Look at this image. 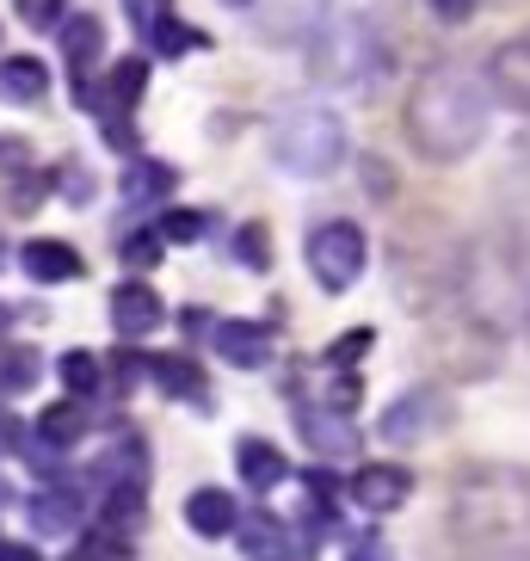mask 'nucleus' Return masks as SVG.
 <instances>
[{"instance_id":"nucleus-1","label":"nucleus","mask_w":530,"mask_h":561,"mask_svg":"<svg viewBox=\"0 0 530 561\" xmlns=\"http://www.w3.org/2000/svg\"><path fill=\"white\" fill-rule=\"evenodd\" d=\"M487 117H494V105H487V93H481V81L469 68L431 62L414 81V100H407V142L419 149V161L450 167L481 149Z\"/></svg>"},{"instance_id":"nucleus-2","label":"nucleus","mask_w":530,"mask_h":561,"mask_svg":"<svg viewBox=\"0 0 530 561\" xmlns=\"http://www.w3.org/2000/svg\"><path fill=\"white\" fill-rule=\"evenodd\" d=\"M450 525L463 543H506L530 525V481L525 476H499V469H481L457 488L450 500Z\"/></svg>"},{"instance_id":"nucleus-3","label":"nucleus","mask_w":530,"mask_h":561,"mask_svg":"<svg viewBox=\"0 0 530 561\" xmlns=\"http://www.w3.org/2000/svg\"><path fill=\"white\" fill-rule=\"evenodd\" d=\"M272 161L297 180H327L346 161V124L327 105H297L272 124Z\"/></svg>"},{"instance_id":"nucleus-4","label":"nucleus","mask_w":530,"mask_h":561,"mask_svg":"<svg viewBox=\"0 0 530 561\" xmlns=\"http://www.w3.org/2000/svg\"><path fill=\"white\" fill-rule=\"evenodd\" d=\"M309 75L321 87H358L377 75V37L358 19H327L309 32Z\"/></svg>"},{"instance_id":"nucleus-5","label":"nucleus","mask_w":530,"mask_h":561,"mask_svg":"<svg viewBox=\"0 0 530 561\" xmlns=\"http://www.w3.org/2000/svg\"><path fill=\"white\" fill-rule=\"evenodd\" d=\"M365 260H370V241L358 222H346V216H333V222H321L315 234H309V272H315L321 290H352V284L365 278Z\"/></svg>"},{"instance_id":"nucleus-6","label":"nucleus","mask_w":530,"mask_h":561,"mask_svg":"<svg viewBox=\"0 0 530 561\" xmlns=\"http://www.w3.org/2000/svg\"><path fill=\"white\" fill-rule=\"evenodd\" d=\"M445 426H450L445 389H407L395 408L382 413V438L389 445H419V438H431V432H445Z\"/></svg>"},{"instance_id":"nucleus-7","label":"nucleus","mask_w":530,"mask_h":561,"mask_svg":"<svg viewBox=\"0 0 530 561\" xmlns=\"http://www.w3.org/2000/svg\"><path fill=\"white\" fill-rule=\"evenodd\" d=\"M346 494L358 500L365 512H401L407 500H414V476H407L401 462H365V469L352 476Z\"/></svg>"},{"instance_id":"nucleus-8","label":"nucleus","mask_w":530,"mask_h":561,"mask_svg":"<svg viewBox=\"0 0 530 561\" xmlns=\"http://www.w3.org/2000/svg\"><path fill=\"white\" fill-rule=\"evenodd\" d=\"M234 530H241V556L247 561H309V543L284 518H272V512H253L247 525H234Z\"/></svg>"},{"instance_id":"nucleus-9","label":"nucleus","mask_w":530,"mask_h":561,"mask_svg":"<svg viewBox=\"0 0 530 561\" xmlns=\"http://www.w3.org/2000/svg\"><path fill=\"white\" fill-rule=\"evenodd\" d=\"M487 87H494V100H506L512 112L530 117V37L499 44L494 62H487Z\"/></svg>"},{"instance_id":"nucleus-10","label":"nucleus","mask_w":530,"mask_h":561,"mask_svg":"<svg viewBox=\"0 0 530 561\" xmlns=\"http://www.w3.org/2000/svg\"><path fill=\"white\" fill-rule=\"evenodd\" d=\"M253 7H260V25L272 44H302L327 13V0H253Z\"/></svg>"},{"instance_id":"nucleus-11","label":"nucleus","mask_w":530,"mask_h":561,"mask_svg":"<svg viewBox=\"0 0 530 561\" xmlns=\"http://www.w3.org/2000/svg\"><path fill=\"white\" fill-rule=\"evenodd\" d=\"M161 297H154L142 278H130V284H117L112 290V328L124 333V340H142V333H154L161 328Z\"/></svg>"},{"instance_id":"nucleus-12","label":"nucleus","mask_w":530,"mask_h":561,"mask_svg":"<svg viewBox=\"0 0 530 561\" xmlns=\"http://www.w3.org/2000/svg\"><path fill=\"white\" fill-rule=\"evenodd\" d=\"M210 346L222 352L234 370H260V364L272 358V333H265L260 321H216Z\"/></svg>"},{"instance_id":"nucleus-13","label":"nucleus","mask_w":530,"mask_h":561,"mask_svg":"<svg viewBox=\"0 0 530 561\" xmlns=\"http://www.w3.org/2000/svg\"><path fill=\"white\" fill-rule=\"evenodd\" d=\"M19 265H25L37 284H68V278H81V253L68 248V241H50V234L25 241V248H19Z\"/></svg>"},{"instance_id":"nucleus-14","label":"nucleus","mask_w":530,"mask_h":561,"mask_svg":"<svg viewBox=\"0 0 530 561\" xmlns=\"http://www.w3.org/2000/svg\"><path fill=\"white\" fill-rule=\"evenodd\" d=\"M185 525L216 543V537H229V530L241 525V506H234V494H222V488H198V494L185 500Z\"/></svg>"},{"instance_id":"nucleus-15","label":"nucleus","mask_w":530,"mask_h":561,"mask_svg":"<svg viewBox=\"0 0 530 561\" xmlns=\"http://www.w3.org/2000/svg\"><path fill=\"white\" fill-rule=\"evenodd\" d=\"M234 462H241V481H247L253 494H272V488L290 476L284 450H278V445H265V438H241V445H234Z\"/></svg>"},{"instance_id":"nucleus-16","label":"nucleus","mask_w":530,"mask_h":561,"mask_svg":"<svg viewBox=\"0 0 530 561\" xmlns=\"http://www.w3.org/2000/svg\"><path fill=\"white\" fill-rule=\"evenodd\" d=\"M0 93L13 105H44L50 100V68L37 62V56H7L0 62Z\"/></svg>"},{"instance_id":"nucleus-17","label":"nucleus","mask_w":530,"mask_h":561,"mask_svg":"<svg viewBox=\"0 0 530 561\" xmlns=\"http://www.w3.org/2000/svg\"><path fill=\"white\" fill-rule=\"evenodd\" d=\"M154 370V382H161V396H173V401H192V408H204L210 401V382H204V364H192V358H154L149 364Z\"/></svg>"},{"instance_id":"nucleus-18","label":"nucleus","mask_w":530,"mask_h":561,"mask_svg":"<svg viewBox=\"0 0 530 561\" xmlns=\"http://www.w3.org/2000/svg\"><path fill=\"white\" fill-rule=\"evenodd\" d=\"M100 50H105V25L100 19H62V56H68V68L74 75H87V68L100 62Z\"/></svg>"},{"instance_id":"nucleus-19","label":"nucleus","mask_w":530,"mask_h":561,"mask_svg":"<svg viewBox=\"0 0 530 561\" xmlns=\"http://www.w3.org/2000/svg\"><path fill=\"white\" fill-rule=\"evenodd\" d=\"M173 185H180V167H166V161H130V173H124V198H130V204H161Z\"/></svg>"},{"instance_id":"nucleus-20","label":"nucleus","mask_w":530,"mask_h":561,"mask_svg":"<svg viewBox=\"0 0 530 561\" xmlns=\"http://www.w3.org/2000/svg\"><path fill=\"white\" fill-rule=\"evenodd\" d=\"M302 432H309V445H321L327 457H339V450L358 445L352 420H339V413H309V408H302Z\"/></svg>"},{"instance_id":"nucleus-21","label":"nucleus","mask_w":530,"mask_h":561,"mask_svg":"<svg viewBox=\"0 0 530 561\" xmlns=\"http://www.w3.org/2000/svg\"><path fill=\"white\" fill-rule=\"evenodd\" d=\"M32 525H37V530H74V525H81V500L68 494V488L37 494V500H32Z\"/></svg>"},{"instance_id":"nucleus-22","label":"nucleus","mask_w":530,"mask_h":561,"mask_svg":"<svg viewBox=\"0 0 530 561\" xmlns=\"http://www.w3.org/2000/svg\"><path fill=\"white\" fill-rule=\"evenodd\" d=\"M81 432H87V420H81V408H74V401H56V408H44V420H37V438H44V445H56V450L81 445Z\"/></svg>"},{"instance_id":"nucleus-23","label":"nucleus","mask_w":530,"mask_h":561,"mask_svg":"<svg viewBox=\"0 0 530 561\" xmlns=\"http://www.w3.org/2000/svg\"><path fill=\"white\" fill-rule=\"evenodd\" d=\"M56 370H62L68 396H93V389H100V358H93V352H62Z\"/></svg>"},{"instance_id":"nucleus-24","label":"nucleus","mask_w":530,"mask_h":561,"mask_svg":"<svg viewBox=\"0 0 530 561\" xmlns=\"http://www.w3.org/2000/svg\"><path fill=\"white\" fill-rule=\"evenodd\" d=\"M149 44H154V50H161V56H185V50H204V37L192 32V25H180V19H173V13H166L161 25H154V32H149Z\"/></svg>"},{"instance_id":"nucleus-25","label":"nucleus","mask_w":530,"mask_h":561,"mask_svg":"<svg viewBox=\"0 0 530 561\" xmlns=\"http://www.w3.org/2000/svg\"><path fill=\"white\" fill-rule=\"evenodd\" d=\"M234 260L247 265V272H265V265H272V234H265V222H247V229L234 234Z\"/></svg>"},{"instance_id":"nucleus-26","label":"nucleus","mask_w":530,"mask_h":561,"mask_svg":"<svg viewBox=\"0 0 530 561\" xmlns=\"http://www.w3.org/2000/svg\"><path fill=\"white\" fill-rule=\"evenodd\" d=\"M142 81H149V68H142V62H117V68H112V81H105V93L117 100V112H130V105H136Z\"/></svg>"},{"instance_id":"nucleus-27","label":"nucleus","mask_w":530,"mask_h":561,"mask_svg":"<svg viewBox=\"0 0 530 561\" xmlns=\"http://www.w3.org/2000/svg\"><path fill=\"white\" fill-rule=\"evenodd\" d=\"M32 382H37V352H7V364H0V389L19 396V389H32Z\"/></svg>"},{"instance_id":"nucleus-28","label":"nucleus","mask_w":530,"mask_h":561,"mask_svg":"<svg viewBox=\"0 0 530 561\" xmlns=\"http://www.w3.org/2000/svg\"><path fill=\"white\" fill-rule=\"evenodd\" d=\"M68 13V0H19V19L32 25V32H56Z\"/></svg>"},{"instance_id":"nucleus-29","label":"nucleus","mask_w":530,"mask_h":561,"mask_svg":"<svg viewBox=\"0 0 530 561\" xmlns=\"http://www.w3.org/2000/svg\"><path fill=\"white\" fill-rule=\"evenodd\" d=\"M370 346H377V333H370V328H352V333H339V340H333L327 364H358V358H370Z\"/></svg>"},{"instance_id":"nucleus-30","label":"nucleus","mask_w":530,"mask_h":561,"mask_svg":"<svg viewBox=\"0 0 530 561\" xmlns=\"http://www.w3.org/2000/svg\"><path fill=\"white\" fill-rule=\"evenodd\" d=\"M204 229H210V216H198V210H173V216H166V229H161V241H198Z\"/></svg>"},{"instance_id":"nucleus-31","label":"nucleus","mask_w":530,"mask_h":561,"mask_svg":"<svg viewBox=\"0 0 530 561\" xmlns=\"http://www.w3.org/2000/svg\"><path fill=\"white\" fill-rule=\"evenodd\" d=\"M124 260H130L136 272H149V265L161 260V234H149V229H136L130 241H124Z\"/></svg>"},{"instance_id":"nucleus-32","label":"nucleus","mask_w":530,"mask_h":561,"mask_svg":"<svg viewBox=\"0 0 530 561\" xmlns=\"http://www.w3.org/2000/svg\"><path fill=\"white\" fill-rule=\"evenodd\" d=\"M124 13H130V25H136V32L149 37L154 25H161L166 13H173V7H166V0H124Z\"/></svg>"},{"instance_id":"nucleus-33","label":"nucleus","mask_w":530,"mask_h":561,"mask_svg":"<svg viewBox=\"0 0 530 561\" xmlns=\"http://www.w3.org/2000/svg\"><path fill=\"white\" fill-rule=\"evenodd\" d=\"M56 185H62V192H74L68 204H87V198H93V173H87L81 161H62V173H56Z\"/></svg>"},{"instance_id":"nucleus-34","label":"nucleus","mask_w":530,"mask_h":561,"mask_svg":"<svg viewBox=\"0 0 530 561\" xmlns=\"http://www.w3.org/2000/svg\"><path fill=\"white\" fill-rule=\"evenodd\" d=\"M37 204H44V185H37V180H19V185H7V210L32 216Z\"/></svg>"},{"instance_id":"nucleus-35","label":"nucleus","mask_w":530,"mask_h":561,"mask_svg":"<svg viewBox=\"0 0 530 561\" xmlns=\"http://www.w3.org/2000/svg\"><path fill=\"white\" fill-rule=\"evenodd\" d=\"M431 13L445 19V25H463V19L475 13V0H431Z\"/></svg>"},{"instance_id":"nucleus-36","label":"nucleus","mask_w":530,"mask_h":561,"mask_svg":"<svg viewBox=\"0 0 530 561\" xmlns=\"http://www.w3.org/2000/svg\"><path fill=\"white\" fill-rule=\"evenodd\" d=\"M346 561H389V549H382V537H358L346 549Z\"/></svg>"},{"instance_id":"nucleus-37","label":"nucleus","mask_w":530,"mask_h":561,"mask_svg":"<svg viewBox=\"0 0 530 561\" xmlns=\"http://www.w3.org/2000/svg\"><path fill=\"white\" fill-rule=\"evenodd\" d=\"M25 445V426H19L13 413H0V450H19Z\"/></svg>"},{"instance_id":"nucleus-38","label":"nucleus","mask_w":530,"mask_h":561,"mask_svg":"<svg viewBox=\"0 0 530 561\" xmlns=\"http://www.w3.org/2000/svg\"><path fill=\"white\" fill-rule=\"evenodd\" d=\"M365 173H370V185H377V198L395 192V180H389V167H382V161H365Z\"/></svg>"},{"instance_id":"nucleus-39","label":"nucleus","mask_w":530,"mask_h":561,"mask_svg":"<svg viewBox=\"0 0 530 561\" xmlns=\"http://www.w3.org/2000/svg\"><path fill=\"white\" fill-rule=\"evenodd\" d=\"M25 167V142H13V136H0V167Z\"/></svg>"},{"instance_id":"nucleus-40","label":"nucleus","mask_w":530,"mask_h":561,"mask_svg":"<svg viewBox=\"0 0 530 561\" xmlns=\"http://www.w3.org/2000/svg\"><path fill=\"white\" fill-rule=\"evenodd\" d=\"M0 561H37L32 543H0Z\"/></svg>"},{"instance_id":"nucleus-41","label":"nucleus","mask_w":530,"mask_h":561,"mask_svg":"<svg viewBox=\"0 0 530 561\" xmlns=\"http://www.w3.org/2000/svg\"><path fill=\"white\" fill-rule=\"evenodd\" d=\"M0 333H7V309H0Z\"/></svg>"},{"instance_id":"nucleus-42","label":"nucleus","mask_w":530,"mask_h":561,"mask_svg":"<svg viewBox=\"0 0 530 561\" xmlns=\"http://www.w3.org/2000/svg\"><path fill=\"white\" fill-rule=\"evenodd\" d=\"M229 7H253V0H229Z\"/></svg>"}]
</instances>
